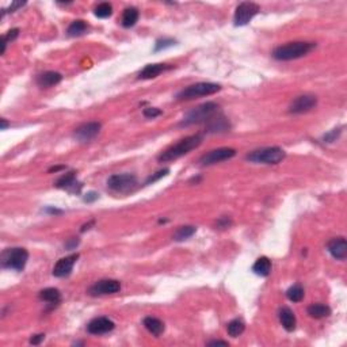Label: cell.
I'll list each match as a JSON object with an SVG mask.
<instances>
[{
	"instance_id": "obj_20",
	"label": "cell",
	"mask_w": 347,
	"mask_h": 347,
	"mask_svg": "<svg viewBox=\"0 0 347 347\" xmlns=\"http://www.w3.org/2000/svg\"><path fill=\"white\" fill-rule=\"evenodd\" d=\"M278 317H280V322L284 328L289 331V332L294 331L296 324H297V320H296V316H294V313H293L290 308H287V306L281 308L280 312H278Z\"/></svg>"
},
{
	"instance_id": "obj_41",
	"label": "cell",
	"mask_w": 347,
	"mask_h": 347,
	"mask_svg": "<svg viewBox=\"0 0 347 347\" xmlns=\"http://www.w3.org/2000/svg\"><path fill=\"white\" fill-rule=\"evenodd\" d=\"M229 343L225 341H212L207 343V346H228Z\"/></svg>"
},
{
	"instance_id": "obj_8",
	"label": "cell",
	"mask_w": 347,
	"mask_h": 347,
	"mask_svg": "<svg viewBox=\"0 0 347 347\" xmlns=\"http://www.w3.org/2000/svg\"><path fill=\"white\" fill-rule=\"evenodd\" d=\"M259 11H261V7L258 6L256 3H252V1L240 3L236 7L233 22L236 26H245L247 23H250V20H252L255 15L259 14Z\"/></svg>"
},
{
	"instance_id": "obj_11",
	"label": "cell",
	"mask_w": 347,
	"mask_h": 347,
	"mask_svg": "<svg viewBox=\"0 0 347 347\" xmlns=\"http://www.w3.org/2000/svg\"><path fill=\"white\" fill-rule=\"evenodd\" d=\"M317 104V98L315 95H300V97L294 98L293 102L289 106V113L292 114H304L311 111L312 109H315Z\"/></svg>"
},
{
	"instance_id": "obj_25",
	"label": "cell",
	"mask_w": 347,
	"mask_h": 347,
	"mask_svg": "<svg viewBox=\"0 0 347 347\" xmlns=\"http://www.w3.org/2000/svg\"><path fill=\"white\" fill-rule=\"evenodd\" d=\"M306 312L313 319H323L331 315V308L324 304H312L308 306Z\"/></svg>"
},
{
	"instance_id": "obj_4",
	"label": "cell",
	"mask_w": 347,
	"mask_h": 347,
	"mask_svg": "<svg viewBox=\"0 0 347 347\" xmlns=\"http://www.w3.org/2000/svg\"><path fill=\"white\" fill-rule=\"evenodd\" d=\"M286 156L285 151L280 146H267L250 152L245 159L256 164H278Z\"/></svg>"
},
{
	"instance_id": "obj_15",
	"label": "cell",
	"mask_w": 347,
	"mask_h": 347,
	"mask_svg": "<svg viewBox=\"0 0 347 347\" xmlns=\"http://www.w3.org/2000/svg\"><path fill=\"white\" fill-rule=\"evenodd\" d=\"M55 186L57 189H64L69 193H79L80 189L83 187V184L76 181V172L75 171H69L67 174L61 175L56 181Z\"/></svg>"
},
{
	"instance_id": "obj_13",
	"label": "cell",
	"mask_w": 347,
	"mask_h": 347,
	"mask_svg": "<svg viewBox=\"0 0 347 347\" xmlns=\"http://www.w3.org/2000/svg\"><path fill=\"white\" fill-rule=\"evenodd\" d=\"M116 327V324L113 320H110L109 317H95L92 319L90 323L87 324V331L92 335H103L110 331H113Z\"/></svg>"
},
{
	"instance_id": "obj_10",
	"label": "cell",
	"mask_w": 347,
	"mask_h": 347,
	"mask_svg": "<svg viewBox=\"0 0 347 347\" xmlns=\"http://www.w3.org/2000/svg\"><path fill=\"white\" fill-rule=\"evenodd\" d=\"M121 290V284L117 280H101L95 282L88 289L90 296H106V294H116Z\"/></svg>"
},
{
	"instance_id": "obj_22",
	"label": "cell",
	"mask_w": 347,
	"mask_h": 347,
	"mask_svg": "<svg viewBox=\"0 0 347 347\" xmlns=\"http://www.w3.org/2000/svg\"><path fill=\"white\" fill-rule=\"evenodd\" d=\"M252 271L256 275L261 277H267L271 273V261L268 259L267 256H261L252 266Z\"/></svg>"
},
{
	"instance_id": "obj_19",
	"label": "cell",
	"mask_w": 347,
	"mask_h": 347,
	"mask_svg": "<svg viewBox=\"0 0 347 347\" xmlns=\"http://www.w3.org/2000/svg\"><path fill=\"white\" fill-rule=\"evenodd\" d=\"M62 80V75L55 71H48L37 76V84L41 88H50L53 85L59 84Z\"/></svg>"
},
{
	"instance_id": "obj_17",
	"label": "cell",
	"mask_w": 347,
	"mask_h": 347,
	"mask_svg": "<svg viewBox=\"0 0 347 347\" xmlns=\"http://www.w3.org/2000/svg\"><path fill=\"white\" fill-rule=\"evenodd\" d=\"M327 250L336 261H345L347 256V242L345 238L331 239L327 244Z\"/></svg>"
},
{
	"instance_id": "obj_1",
	"label": "cell",
	"mask_w": 347,
	"mask_h": 347,
	"mask_svg": "<svg viewBox=\"0 0 347 347\" xmlns=\"http://www.w3.org/2000/svg\"><path fill=\"white\" fill-rule=\"evenodd\" d=\"M204 140V136L202 134H191L187 136L182 140H179L177 144L171 145L170 148H167L165 151L160 153L158 156L159 162L165 163V162H172V160H177V159L182 158L184 155H187L189 152H191L193 149L198 148L202 144Z\"/></svg>"
},
{
	"instance_id": "obj_29",
	"label": "cell",
	"mask_w": 347,
	"mask_h": 347,
	"mask_svg": "<svg viewBox=\"0 0 347 347\" xmlns=\"http://www.w3.org/2000/svg\"><path fill=\"white\" fill-rule=\"evenodd\" d=\"M305 293H304V289H303V286L301 285H293V286H290L289 289L286 290V297L292 303H300L301 300L304 299Z\"/></svg>"
},
{
	"instance_id": "obj_42",
	"label": "cell",
	"mask_w": 347,
	"mask_h": 347,
	"mask_svg": "<svg viewBox=\"0 0 347 347\" xmlns=\"http://www.w3.org/2000/svg\"><path fill=\"white\" fill-rule=\"evenodd\" d=\"M45 212H48V213H52V214L62 213V210H60V209H53V207H48V209H45Z\"/></svg>"
},
{
	"instance_id": "obj_44",
	"label": "cell",
	"mask_w": 347,
	"mask_h": 347,
	"mask_svg": "<svg viewBox=\"0 0 347 347\" xmlns=\"http://www.w3.org/2000/svg\"><path fill=\"white\" fill-rule=\"evenodd\" d=\"M64 168H65V165H56V167H50L49 172H57V171L64 170Z\"/></svg>"
},
{
	"instance_id": "obj_35",
	"label": "cell",
	"mask_w": 347,
	"mask_h": 347,
	"mask_svg": "<svg viewBox=\"0 0 347 347\" xmlns=\"http://www.w3.org/2000/svg\"><path fill=\"white\" fill-rule=\"evenodd\" d=\"M143 114L145 118H156L162 114V110L158 109V107H146V109L143 110Z\"/></svg>"
},
{
	"instance_id": "obj_28",
	"label": "cell",
	"mask_w": 347,
	"mask_h": 347,
	"mask_svg": "<svg viewBox=\"0 0 347 347\" xmlns=\"http://www.w3.org/2000/svg\"><path fill=\"white\" fill-rule=\"evenodd\" d=\"M87 29H88V26H87V23H85L84 20L78 19V20H73L72 23L69 24V27H68L67 30V34L69 37L83 36L85 31H87Z\"/></svg>"
},
{
	"instance_id": "obj_26",
	"label": "cell",
	"mask_w": 347,
	"mask_h": 347,
	"mask_svg": "<svg viewBox=\"0 0 347 347\" xmlns=\"http://www.w3.org/2000/svg\"><path fill=\"white\" fill-rule=\"evenodd\" d=\"M245 329V324L242 319H233L231 320L228 326H226V331H228V335L232 338H238L244 332Z\"/></svg>"
},
{
	"instance_id": "obj_7",
	"label": "cell",
	"mask_w": 347,
	"mask_h": 347,
	"mask_svg": "<svg viewBox=\"0 0 347 347\" xmlns=\"http://www.w3.org/2000/svg\"><path fill=\"white\" fill-rule=\"evenodd\" d=\"M137 184V178L133 174H116L107 179V187L116 193H130Z\"/></svg>"
},
{
	"instance_id": "obj_37",
	"label": "cell",
	"mask_w": 347,
	"mask_h": 347,
	"mask_svg": "<svg viewBox=\"0 0 347 347\" xmlns=\"http://www.w3.org/2000/svg\"><path fill=\"white\" fill-rule=\"evenodd\" d=\"M80 240L79 238H72V239H68V242H65V248L67 250H76V247L79 245Z\"/></svg>"
},
{
	"instance_id": "obj_5",
	"label": "cell",
	"mask_w": 347,
	"mask_h": 347,
	"mask_svg": "<svg viewBox=\"0 0 347 347\" xmlns=\"http://www.w3.org/2000/svg\"><path fill=\"white\" fill-rule=\"evenodd\" d=\"M29 259V252L24 248L15 247V248H6L1 252V266L4 268L22 271Z\"/></svg>"
},
{
	"instance_id": "obj_33",
	"label": "cell",
	"mask_w": 347,
	"mask_h": 347,
	"mask_svg": "<svg viewBox=\"0 0 347 347\" xmlns=\"http://www.w3.org/2000/svg\"><path fill=\"white\" fill-rule=\"evenodd\" d=\"M168 172H170V168H163V170H159L158 172H155V174H152L151 177L146 179L145 184H152V183L158 182L159 179H162V178L167 177V175H168Z\"/></svg>"
},
{
	"instance_id": "obj_12",
	"label": "cell",
	"mask_w": 347,
	"mask_h": 347,
	"mask_svg": "<svg viewBox=\"0 0 347 347\" xmlns=\"http://www.w3.org/2000/svg\"><path fill=\"white\" fill-rule=\"evenodd\" d=\"M101 122L97 121H91V122H85V123H82L80 126L75 129V139L80 143H88L91 141L92 139H95L98 136V133L101 132Z\"/></svg>"
},
{
	"instance_id": "obj_38",
	"label": "cell",
	"mask_w": 347,
	"mask_h": 347,
	"mask_svg": "<svg viewBox=\"0 0 347 347\" xmlns=\"http://www.w3.org/2000/svg\"><path fill=\"white\" fill-rule=\"evenodd\" d=\"M98 198H99V194H98V193H95V191H88V193L83 197V201L90 204V202L97 201Z\"/></svg>"
},
{
	"instance_id": "obj_27",
	"label": "cell",
	"mask_w": 347,
	"mask_h": 347,
	"mask_svg": "<svg viewBox=\"0 0 347 347\" xmlns=\"http://www.w3.org/2000/svg\"><path fill=\"white\" fill-rule=\"evenodd\" d=\"M195 231H197V228L193 225L179 226L177 231L174 232L172 239H174L175 242H183V240H187V239H190L191 236H193V235H194Z\"/></svg>"
},
{
	"instance_id": "obj_43",
	"label": "cell",
	"mask_w": 347,
	"mask_h": 347,
	"mask_svg": "<svg viewBox=\"0 0 347 347\" xmlns=\"http://www.w3.org/2000/svg\"><path fill=\"white\" fill-rule=\"evenodd\" d=\"M94 224H95V221H94V220H92V221H90V223H87V224H84V225L82 226V229H80V232L88 231V229H90V226L94 225Z\"/></svg>"
},
{
	"instance_id": "obj_23",
	"label": "cell",
	"mask_w": 347,
	"mask_h": 347,
	"mask_svg": "<svg viewBox=\"0 0 347 347\" xmlns=\"http://www.w3.org/2000/svg\"><path fill=\"white\" fill-rule=\"evenodd\" d=\"M38 297H40V300L45 301V303L56 305L61 301V293L56 287H46V289H43V290L40 292Z\"/></svg>"
},
{
	"instance_id": "obj_21",
	"label": "cell",
	"mask_w": 347,
	"mask_h": 347,
	"mask_svg": "<svg viewBox=\"0 0 347 347\" xmlns=\"http://www.w3.org/2000/svg\"><path fill=\"white\" fill-rule=\"evenodd\" d=\"M144 327L146 328V331L149 334H152L153 336H160L163 332H164V323L158 319V317H152L148 316L144 319Z\"/></svg>"
},
{
	"instance_id": "obj_6",
	"label": "cell",
	"mask_w": 347,
	"mask_h": 347,
	"mask_svg": "<svg viewBox=\"0 0 347 347\" xmlns=\"http://www.w3.org/2000/svg\"><path fill=\"white\" fill-rule=\"evenodd\" d=\"M221 90V85L216 83H195L186 88H183L182 91L177 95L178 101H190L200 97H206V95H213L216 92Z\"/></svg>"
},
{
	"instance_id": "obj_45",
	"label": "cell",
	"mask_w": 347,
	"mask_h": 347,
	"mask_svg": "<svg viewBox=\"0 0 347 347\" xmlns=\"http://www.w3.org/2000/svg\"><path fill=\"white\" fill-rule=\"evenodd\" d=\"M0 122H1V128H0L1 130H6V129L8 128V125H10V123L7 122L6 118H1V120H0Z\"/></svg>"
},
{
	"instance_id": "obj_30",
	"label": "cell",
	"mask_w": 347,
	"mask_h": 347,
	"mask_svg": "<svg viewBox=\"0 0 347 347\" xmlns=\"http://www.w3.org/2000/svg\"><path fill=\"white\" fill-rule=\"evenodd\" d=\"M94 14H95V17H98V18H109L110 15L113 14V7H111L110 3H101V4H98V6L94 8Z\"/></svg>"
},
{
	"instance_id": "obj_9",
	"label": "cell",
	"mask_w": 347,
	"mask_h": 347,
	"mask_svg": "<svg viewBox=\"0 0 347 347\" xmlns=\"http://www.w3.org/2000/svg\"><path fill=\"white\" fill-rule=\"evenodd\" d=\"M236 155V149L233 148H228V146H224V148H217V149H213V151H209L205 155H202L201 159H200V163L202 165H212V164H217V163H221V162H225V160H229L233 156Z\"/></svg>"
},
{
	"instance_id": "obj_31",
	"label": "cell",
	"mask_w": 347,
	"mask_h": 347,
	"mask_svg": "<svg viewBox=\"0 0 347 347\" xmlns=\"http://www.w3.org/2000/svg\"><path fill=\"white\" fill-rule=\"evenodd\" d=\"M19 36V29H11V30H8L3 36V38H1V55L6 52V48H7V43L12 42L14 40H17Z\"/></svg>"
},
{
	"instance_id": "obj_40",
	"label": "cell",
	"mask_w": 347,
	"mask_h": 347,
	"mask_svg": "<svg viewBox=\"0 0 347 347\" xmlns=\"http://www.w3.org/2000/svg\"><path fill=\"white\" fill-rule=\"evenodd\" d=\"M43 339H45V335H43V334H37V335L31 336L30 343L31 345H40Z\"/></svg>"
},
{
	"instance_id": "obj_34",
	"label": "cell",
	"mask_w": 347,
	"mask_h": 347,
	"mask_svg": "<svg viewBox=\"0 0 347 347\" xmlns=\"http://www.w3.org/2000/svg\"><path fill=\"white\" fill-rule=\"evenodd\" d=\"M342 129L343 128L334 129V130H331L329 133L324 134L323 136L324 143H334V141H336V139H338V137H339V136L342 134Z\"/></svg>"
},
{
	"instance_id": "obj_16",
	"label": "cell",
	"mask_w": 347,
	"mask_h": 347,
	"mask_svg": "<svg viewBox=\"0 0 347 347\" xmlns=\"http://www.w3.org/2000/svg\"><path fill=\"white\" fill-rule=\"evenodd\" d=\"M231 130V122L223 114H216L206 123L207 133H226Z\"/></svg>"
},
{
	"instance_id": "obj_18",
	"label": "cell",
	"mask_w": 347,
	"mask_h": 347,
	"mask_svg": "<svg viewBox=\"0 0 347 347\" xmlns=\"http://www.w3.org/2000/svg\"><path fill=\"white\" fill-rule=\"evenodd\" d=\"M171 65H167V64H148L145 67L143 68L139 73V79L143 80H148V79H153V78H158L160 73L165 72L171 69Z\"/></svg>"
},
{
	"instance_id": "obj_2",
	"label": "cell",
	"mask_w": 347,
	"mask_h": 347,
	"mask_svg": "<svg viewBox=\"0 0 347 347\" xmlns=\"http://www.w3.org/2000/svg\"><path fill=\"white\" fill-rule=\"evenodd\" d=\"M315 48H316L315 42H303V41L287 42L275 48L273 50V57L278 61L297 60V59H301L308 53H311Z\"/></svg>"
},
{
	"instance_id": "obj_3",
	"label": "cell",
	"mask_w": 347,
	"mask_h": 347,
	"mask_svg": "<svg viewBox=\"0 0 347 347\" xmlns=\"http://www.w3.org/2000/svg\"><path fill=\"white\" fill-rule=\"evenodd\" d=\"M219 104L214 103V102H206V103L200 104V106L191 109L184 114L179 126H190V125H194V123L207 122L212 117H214L219 113Z\"/></svg>"
},
{
	"instance_id": "obj_14",
	"label": "cell",
	"mask_w": 347,
	"mask_h": 347,
	"mask_svg": "<svg viewBox=\"0 0 347 347\" xmlns=\"http://www.w3.org/2000/svg\"><path fill=\"white\" fill-rule=\"evenodd\" d=\"M78 259H79V254H72V255H68L65 258L59 259L55 265V267H53V275L57 278L68 277L71 274V271H72L73 266H75Z\"/></svg>"
},
{
	"instance_id": "obj_39",
	"label": "cell",
	"mask_w": 347,
	"mask_h": 347,
	"mask_svg": "<svg viewBox=\"0 0 347 347\" xmlns=\"http://www.w3.org/2000/svg\"><path fill=\"white\" fill-rule=\"evenodd\" d=\"M24 4H26V1H14L11 6H10V8H8V11H6V10H3V14H1V17L6 14V12H14L15 10H18V8H20V7H23Z\"/></svg>"
},
{
	"instance_id": "obj_24",
	"label": "cell",
	"mask_w": 347,
	"mask_h": 347,
	"mask_svg": "<svg viewBox=\"0 0 347 347\" xmlns=\"http://www.w3.org/2000/svg\"><path fill=\"white\" fill-rule=\"evenodd\" d=\"M139 17H140V12H139V10H137L136 7H128V8L123 11V14H122V26L126 27V29L132 27V26H134L136 22L139 20Z\"/></svg>"
},
{
	"instance_id": "obj_32",
	"label": "cell",
	"mask_w": 347,
	"mask_h": 347,
	"mask_svg": "<svg viewBox=\"0 0 347 347\" xmlns=\"http://www.w3.org/2000/svg\"><path fill=\"white\" fill-rule=\"evenodd\" d=\"M175 43H177L175 42V40H172V38H160V40H158L156 43H155V52H160V50L171 48V46H174Z\"/></svg>"
},
{
	"instance_id": "obj_36",
	"label": "cell",
	"mask_w": 347,
	"mask_h": 347,
	"mask_svg": "<svg viewBox=\"0 0 347 347\" xmlns=\"http://www.w3.org/2000/svg\"><path fill=\"white\" fill-rule=\"evenodd\" d=\"M232 225V220L229 217H221L217 221V228L220 229H225V228H229Z\"/></svg>"
}]
</instances>
